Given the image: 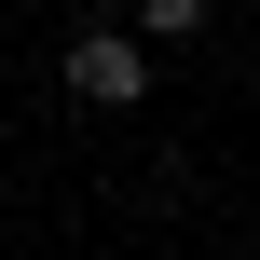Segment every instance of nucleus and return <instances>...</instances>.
Segmentation results:
<instances>
[{
  "label": "nucleus",
  "mask_w": 260,
  "mask_h": 260,
  "mask_svg": "<svg viewBox=\"0 0 260 260\" xmlns=\"http://www.w3.org/2000/svg\"><path fill=\"white\" fill-rule=\"evenodd\" d=\"M69 96H82V110H137V96H151L137 27H82V41H69Z\"/></svg>",
  "instance_id": "1"
},
{
  "label": "nucleus",
  "mask_w": 260,
  "mask_h": 260,
  "mask_svg": "<svg viewBox=\"0 0 260 260\" xmlns=\"http://www.w3.org/2000/svg\"><path fill=\"white\" fill-rule=\"evenodd\" d=\"M206 27V0H137V41H192Z\"/></svg>",
  "instance_id": "2"
}]
</instances>
